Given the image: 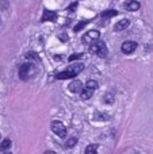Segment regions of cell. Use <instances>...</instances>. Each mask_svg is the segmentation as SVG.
I'll use <instances>...</instances> for the list:
<instances>
[{
    "mask_svg": "<svg viewBox=\"0 0 153 154\" xmlns=\"http://www.w3.org/2000/svg\"><path fill=\"white\" fill-rule=\"evenodd\" d=\"M130 24V20L129 19H122V20H119L118 23L115 24V31H122V30L127 29Z\"/></svg>",
    "mask_w": 153,
    "mask_h": 154,
    "instance_id": "30bf717a",
    "label": "cell"
},
{
    "mask_svg": "<svg viewBox=\"0 0 153 154\" xmlns=\"http://www.w3.org/2000/svg\"><path fill=\"white\" fill-rule=\"evenodd\" d=\"M75 7H77V3H72V4H70V7H69V10L73 11V10H75Z\"/></svg>",
    "mask_w": 153,
    "mask_h": 154,
    "instance_id": "d6986e66",
    "label": "cell"
},
{
    "mask_svg": "<svg viewBox=\"0 0 153 154\" xmlns=\"http://www.w3.org/2000/svg\"><path fill=\"white\" fill-rule=\"evenodd\" d=\"M80 57H81V54H73V56H70V57H69V61L77 60V58H80Z\"/></svg>",
    "mask_w": 153,
    "mask_h": 154,
    "instance_id": "ac0fdd59",
    "label": "cell"
},
{
    "mask_svg": "<svg viewBox=\"0 0 153 154\" xmlns=\"http://www.w3.org/2000/svg\"><path fill=\"white\" fill-rule=\"evenodd\" d=\"M86 87L91 88V89H98V87H99V84H98V81H95V80H89L88 82H87Z\"/></svg>",
    "mask_w": 153,
    "mask_h": 154,
    "instance_id": "9a60e30c",
    "label": "cell"
},
{
    "mask_svg": "<svg viewBox=\"0 0 153 154\" xmlns=\"http://www.w3.org/2000/svg\"><path fill=\"white\" fill-rule=\"evenodd\" d=\"M91 53L96 54L98 57H106L107 56V48H106L103 41H95L91 45Z\"/></svg>",
    "mask_w": 153,
    "mask_h": 154,
    "instance_id": "7a4b0ae2",
    "label": "cell"
},
{
    "mask_svg": "<svg viewBox=\"0 0 153 154\" xmlns=\"http://www.w3.org/2000/svg\"><path fill=\"white\" fill-rule=\"evenodd\" d=\"M11 147V141L10 139H4V141L2 142V145H0V150L2 152H5V150H8Z\"/></svg>",
    "mask_w": 153,
    "mask_h": 154,
    "instance_id": "7c38bea8",
    "label": "cell"
},
{
    "mask_svg": "<svg viewBox=\"0 0 153 154\" xmlns=\"http://www.w3.org/2000/svg\"><path fill=\"white\" fill-rule=\"evenodd\" d=\"M94 91L95 89H91V88H88V87H86L84 89H81V93H80L81 99H83V100H88V99H91Z\"/></svg>",
    "mask_w": 153,
    "mask_h": 154,
    "instance_id": "8fae6325",
    "label": "cell"
},
{
    "mask_svg": "<svg viewBox=\"0 0 153 154\" xmlns=\"http://www.w3.org/2000/svg\"><path fill=\"white\" fill-rule=\"evenodd\" d=\"M83 69H84V65L81 64V62H77V64H75V65H72V66H69L68 69H65V70H62V72H60L58 75H56V79H57V80L73 79V77L77 76Z\"/></svg>",
    "mask_w": 153,
    "mask_h": 154,
    "instance_id": "6da1fadb",
    "label": "cell"
},
{
    "mask_svg": "<svg viewBox=\"0 0 153 154\" xmlns=\"http://www.w3.org/2000/svg\"><path fill=\"white\" fill-rule=\"evenodd\" d=\"M76 142H77V138H76V137H73V138H70V139H69V141H68V142H67V143H65V146H67V147H68V149H69V147H72V146H73V145H75V143H76Z\"/></svg>",
    "mask_w": 153,
    "mask_h": 154,
    "instance_id": "2e32d148",
    "label": "cell"
},
{
    "mask_svg": "<svg viewBox=\"0 0 153 154\" xmlns=\"http://www.w3.org/2000/svg\"><path fill=\"white\" fill-rule=\"evenodd\" d=\"M122 53L123 54H132L133 51L137 49V43L133 42V41H126V42L122 43Z\"/></svg>",
    "mask_w": 153,
    "mask_h": 154,
    "instance_id": "8992f818",
    "label": "cell"
},
{
    "mask_svg": "<svg viewBox=\"0 0 153 154\" xmlns=\"http://www.w3.org/2000/svg\"><path fill=\"white\" fill-rule=\"evenodd\" d=\"M96 152H98V146H96V145H89V146L86 149V154H95Z\"/></svg>",
    "mask_w": 153,
    "mask_h": 154,
    "instance_id": "4fadbf2b",
    "label": "cell"
},
{
    "mask_svg": "<svg viewBox=\"0 0 153 154\" xmlns=\"http://www.w3.org/2000/svg\"><path fill=\"white\" fill-rule=\"evenodd\" d=\"M52 131H53L54 134H57L60 138H65V137H67V128H65V126L62 125L61 122H58V120L52 122Z\"/></svg>",
    "mask_w": 153,
    "mask_h": 154,
    "instance_id": "3957f363",
    "label": "cell"
},
{
    "mask_svg": "<svg viewBox=\"0 0 153 154\" xmlns=\"http://www.w3.org/2000/svg\"><path fill=\"white\" fill-rule=\"evenodd\" d=\"M125 7H126V10H129V11H138L141 7V4L137 2V0H130V2L125 3Z\"/></svg>",
    "mask_w": 153,
    "mask_h": 154,
    "instance_id": "9c48e42d",
    "label": "cell"
},
{
    "mask_svg": "<svg viewBox=\"0 0 153 154\" xmlns=\"http://www.w3.org/2000/svg\"><path fill=\"white\" fill-rule=\"evenodd\" d=\"M81 89H83V82H81L80 80L72 81V82L69 84V91H70V92L79 93V92H81Z\"/></svg>",
    "mask_w": 153,
    "mask_h": 154,
    "instance_id": "ba28073f",
    "label": "cell"
},
{
    "mask_svg": "<svg viewBox=\"0 0 153 154\" xmlns=\"http://www.w3.org/2000/svg\"><path fill=\"white\" fill-rule=\"evenodd\" d=\"M57 19V14L54 11H49V10H45L42 14V22H46V20H50V22H54Z\"/></svg>",
    "mask_w": 153,
    "mask_h": 154,
    "instance_id": "52a82bcc",
    "label": "cell"
},
{
    "mask_svg": "<svg viewBox=\"0 0 153 154\" xmlns=\"http://www.w3.org/2000/svg\"><path fill=\"white\" fill-rule=\"evenodd\" d=\"M31 72H33V65L29 64V62H24L19 68V77L22 80H29L30 76H31Z\"/></svg>",
    "mask_w": 153,
    "mask_h": 154,
    "instance_id": "277c9868",
    "label": "cell"
},
{
    "mask_svg": "<svg viewBox=\"0 0 153 154\" xmlns=\"http://www.w3.org/2000/svg\"><path fill=\"white\" fill-rule=\"evenodd\" d=\"M99 37H100V32L98 31V30H91V31H88L83 37V42L84 43H94L95 41L99 39Z\"/></svg>",
    "mask_w": 153,
    "mask_h": 154,
    "instance_id": "5b68a950",
    "label": "cell"
},
{
    "mask_svg": "<svg viewBox=\"0 0 153 154\" xmlns=\"http://www.w3.org/2000/svg\"><path fill=\"white\" fill-rule=\"evenodd\" d=\"M117 11L114 10H110V11H105V12H102V18H110V16H115L117 15Z\"/></svg>",
    "mask_w": 153,
    "mask_h": 154,
    "instance_id": "5bb4252c",
    "label": "cell"
},
{
    "mask_svg": "<svg viewBox=\"0 0 153 154\" xmlns=\"http://www.w3.org/2000/svg\"><path fill=\"white\" fill-rule=\"evenodd\" d=\"M86 24H87V20H83V22H80V23H79L77 26L75 27V31H80V30L83 29V27L86 26Z\"/></svg>",
    "mask_w": 153,
    "mask_h": 154,
    "instance_id": "e0dca14e",
    "label": "cell"
}]
</instances>
